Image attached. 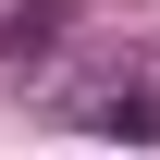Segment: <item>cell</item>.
Masks as SVG:
<instances>
[{
  "instance_id": "6da1fadb",
  "label": "cell",
  "mask_w": 160,
  "mask_h": 160,
  "mask_svg": "<svg viewBox=\"0 0 160 160\" xmlns=\"http://www.w3.org/2000/svg\"><path fill=\"white\" fill-rule=\"evenodd\" d=\"M86 123H99V136H160V99L123 86V99H86Z\"/></svg>"
}]
</instances>
